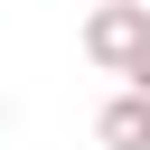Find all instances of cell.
Masks as SVG:
<instances>
[{"label": "cell", "instance_id": "obj_1", "mask_svg": "<svg viewBox=\"0 0 150 150\" xmlns=\"http://www.w3.org/2000/svg\"><path fill=\"white\" fill-rule=\"evenodd\" d=\"M141 47H150V9H141V0H94V9H84V56H94L103 75H131Z\"/></svg>", "mask_w": 150, "mask_h": 150}, {"label": "cell", "instance_id": "obj_2", "mask_svg": "<svg viewBox=\"0 0 150 150\" xmlns=\"http://www.w3.org/2000/svg\"><path fill=\"white\" fill-rule=\"evenodd\" d=\"M94 141H103V150H150V84H122V94L94 112Z\"/></svg>", "mask_w": 150, "mask_h": 150}, {"label": "cell", "instance_id": "obj_3", "mask_svg": "<svg viewBox=\"0 0 150 150\" xmlns=\"http://www.w3.org/2000/svg\"><path fill=\"white\" fill-rule=\"evenodd\" d=\"M122 84H150V47H141V66H131V75H122Z\"/></svg>", "mask_w": 150, "mask_h": 150}]
</instances>
